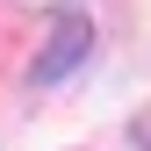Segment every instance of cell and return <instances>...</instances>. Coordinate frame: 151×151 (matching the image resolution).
<instances>
[{"mask_svg": "<svg viewBox=\"0 0 151 151\" xmlns=\"http://www.w3.org/2000/svg\"><path fill=\"white\" fill-rule=\"evenodd\" d=\"M86 50H93V22H86V14H58V29L43 36V50H36V65H29V79H36V86L65 79Z\"/></svg>", "mask_w": 151, "mask_h": 151, "instance_id": "1", "label": "cell"}, {"mask_svg": "<svg viewBox=\"0 0 151 151\" xmlns=\"http://www.w3.org/2000/svg\"><path fill=\"white\" fill-rule=\"evenodd\" d=\"M22 7H65V14H72V0H22Z\"/></svg>", "mask_w": 151, "mask_h": 151, "instance_id": "2", "label": "cell"}]
</instances>
